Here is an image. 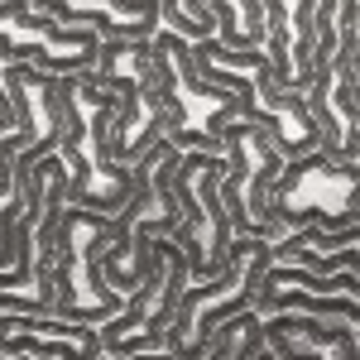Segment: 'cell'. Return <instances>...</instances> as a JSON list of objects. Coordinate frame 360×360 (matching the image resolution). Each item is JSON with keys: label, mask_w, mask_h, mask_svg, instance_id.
<instances>
[{"label": "cell", "mask_w": 360, "mask_h": 360, "mask_svg": "<svg viewBox=\"0 0 360 360\" xmlns=\"http://www.w3.org/2000/svg\"><path fill=\"white\" fill-rule=\"evenodd\" d=\"M58 96H63V115H68V135L58 159L68 164V207H86L115 217L130 207L139 193L135 164H115L111 159V125H115V91L96 86L86 72L58 77Z\"/></svg>", "instance_id": "6da1fadb"}, {"label": "cell", "mask_w": 360, "mask_h": 360, "mask_svg": "<svg viewBox=\"0 0 360 360\" xmlns=\"http://www.w3.org/2000/svg\"><path fill=\"white\" fill-rule=\"evenodd\" d=\"M193 49H197L202 77L226 86V91H236L245 101V120L250 125H264L274 135L278 154L288 164L312 154V149H322V130H317V120L307 111V96L303 91H283L264 53H236V49H226L221 39H202Z\"/></svg>", "instance_id": "7a4b0ae2"}, {"label": "cell", "mask_w": 360, "mask_h": 360, "mask_svg": "<svg viewBox=\"0 0 360 360\" xmlns=\"http://www.w3.org/2000/svg\"><path fill=\"white\" fill-rule=\"evenodd\" d=\"M96 86L115 91V125H111V159L139 164L173 125V111L164 101V77L154 39H101V58L86 72Z\"/></svg>", "instance_id": "3957f363"}, {"label": "cell", "mask_w": 360, "mask_h": 360, "mask_svg": "<svg viewBox=\"0 0 360 360\" xmlns=\"http://www.w3.org/2000/svg\"><path fill=\"white\" fill-rule=\"evenodd\" d=\"M278 264V245L274 240H259V236H236L231 240V259L217 278H202L183 293L178 307V322L168 332V351L173 360H202L217 341V327L240 317L255 307L264 274Z\"/></svg>", "instance_id": "277c9868"}, {"label": "cell", "mask_w": 360, "mask_h": 360, "mask_svg": "<svg viewBox=\"0 0 360 360\" xmlns=\"http://www.w3.org/2000/svg\"><path fill=\"white\" fill-rule=\"evenodd\" d=\"M341 226H360V164L327 149L293 159L269 188V240Z\"/></svg>", "instance_id": "5b68a950"}, {"label": "cell", "mask_w": 360, "mask_h": 360, "mask_svg": "<svg viewBox=\"0 0 360 360\" xmlns=\"http://www.w3.org/2000/svg\"><path fill=\"white\" fill-rule=\"evenodd\" d=\"M120 217H101L86 207H68L58 226V317L106 327L125 312V293H115L101 274V255L120 240Z\"/></svg>", "instance_id": "8992f818"}, {"label": "cell", "mask_w": 360, "mask_h": 360, "mask_svg": "<svg viewBox=\"0 0 360 360\" xmlns=\"http://www.w3.org/2000/svg\"><path fill=\"white\" fill-rule=\"evenodd\" d=\"M154 58H159V77H164V101L173 111V125L164 139L178 149L221 154V130L231 120H245V101L226 86L207 82L197 68V49L173 29L154 34Z\"/></svg>", "instance_id": "52a82bcc"}, {"label": "cell", "mask_w": 360, "mask_h": 360, "mask_svg": "<svg viewBox=\"0 0 360 360\" xmlns=\"http://www.w3.org/2000/svg\"><path fill=\"white\" fill-rule=\"evenodd\" d=\"M221 154H226L221 202L231 212L236 236L269 240V188L288 168V159L278 154L274 135L264 125H250V120H231L221 130Z\"/></svg>", "instance_id": "ba28073f"}, {"label": "cell", "mask_w": 360, "mask_h": 360, "mask_svg": "<svg viewBox=\"0 0 360 360\" xmlns=\"http://www.w3.org/2000/svg\"><path fill=\"white\" fill-rule=\"evenodd\" d=\"M101 58L96 29L58 25L34 10V0H0V63H34L53 77L91 72Z\"/></svg>", "instance_id": "9c48e42d"}, {"label": "cell", "mask_w": 360, "mask_h": 360, "mask_svg": "<svg viewBox=\"0 0 360 360\" xmlns=\"http://www.w3.org/2000/svg\"><path fill=\"white\" fill-rule=\"evenodd\" d=\"M0 86L10 91L20 130H15V178L25 183L44 159H53L68 135V115L58 96V77L34 63H0Z\"/></svg>", "instance_id": "30bf717a"}, {"label": "cell", "mask_w": 360, "mask_h": 360, "mask_svg": "<svg viewBox=\"0 0 360 360\" xmlns=\"http://www.w3.org/2000/svg\"><path fill=\"white\" fill-rule=\"evenodd\" d=\"M317 53V0H264V58L283 91L312 86Z\"/></svg>", "instance_id": "8fae6325"}, {"label": "cell", "mask_w": 360, "mask_h": 360, "mask_svg": "<svg viewBox=\"0 0 360 360\" xmlns=\"http://www.w3.org/2000/svg\"><path fill=\"white\" fill-rule=\"evenodd\" d=\"M0 351L39 360H101V327L39 317V312H0Z\"/></svg>", "instance_id": "7c38bea8"}, {"label": "cell", "mask_w": 360, "mask_h": 360, "mask_svg": "<svg viewBox=\"0 0 360 360\" xmlns=\"http://www.w3.org/2000/svg\"><path fill=\"white\" fill-rule=\"evenodd\" d=\"M264 351L274 360H360V336L341 317L274 312L264 317Z\"/></svg>", "instance_id": "4fadbf2b"}, {"label": "cell", "mask_w": 360, "mask_h": 360, "mask_svg": "<svg viewBox=\"0 0 360 360\" xmlns=\"http://www.w3.org/2000/svg\"><path fill=\"white\" fill-rule=\"evenodd\" d=\"M159 5H164V25L173 34H183L188 44L217 39V20H212V5L207 0H159Z\"/></svg>", "instance_id": "5bb4252c"}, {"label": "cell", "mask_w": 360, "mask_h": 360, "mask_svg": "<svg viewBox=\"0 0 360 360\" xmlns=\"http://www.w3.org/2000/svg\"><path fill=\"white\" fill-rule=\"evenodd\" d=\"M15 130H20V115H15V101H10V91L0 86V139L15 135Z\"/></svg>", "instance_id": "9a60e30c"}, {"label": "cell", "mask_w": 360, "mask_h": 360, "mask_svg": "<svg viewBox=\"0 0 360 360\" xmlns=\"http://www.w3.org/2000/svg\"><path fill=\"white\" fill-rule=\"evenodd\" d=\"M101 360H173V351H139V356H101Z\"/></svg>", "instance_id": "2e32d148"}, {"label": "cell", "mask_w": 360, "mask_h": 360, "mask_svg": "<svg viewBox=\"0 0 360 360\" xmlns=\"http://www.w3.org/2000/svg\"><path fill=\"white\" fill-rule=\"evenodd\" d=\"M0 360H39V356H5V351H0Z\"/></svg>", "instance_id": "e0dca14e"}, {"label": "cell", "mask_w": 360, "mask_h": 360, "mask_svg": "<svg viewBox=\"0 0 360 360\" xmlns=\"http://www.w3.org/2000/svg\"><path fill=\"white\" fill-rule=\"evenodd\" d=\"M255 360H274V356H269V351H259V356H255Z\"/></svg>", "instance_id": "ac0fdd59"}, {"label": "cell", "mask_w": 360, "mask_h": 360, "mask_svg": "<svg viewBox=\"0 0 360 360\" xmlns=\"http://www.w3.org/2000/svg\"><path fill=\"white\" fill-rule=\"evenodd\" d=\"M356 336H360V327H356Z\"/></svg>", "instance_id": "d6986e66"}]
</instances>
